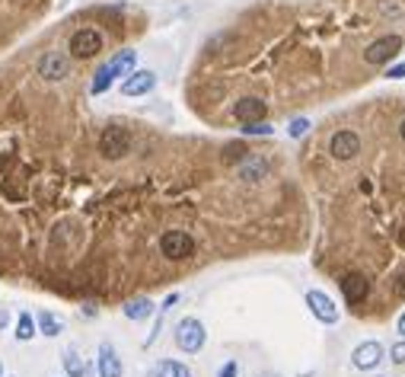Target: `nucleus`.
Wrapping results in <instances>:
<instances>
[{
	"mask_svg": "<svg viewBox=\"0 0 405 377\" xmlns=\"http://www.w3.org/2000/svg\"><path fill=\"white\" fill-rule=\"evenodd\" d=\"M204 339H208V332H204V323L198 317H185L176 323V346L182 348L185 355H198L204 348Z\"/></svg>",
	"mask_w": 405,
	"mask_h": 377,
	"instance_id": "obj_1",
	"label": "nucleus"
},
{
	"mask_svg": "<svg viewBox=\"0 0 405 377\" xmlns=\"http://www.w3.org/2000/svg\"><path fill=\"white\" fill-rule=\"evenodd\" d=\"M399 52H402V36L392 32V36H380L376 42H370V45L364 48V61L376 68V64H390Z\"/></svg>",
	"mask_w": 405,
	"mask_h": 377,
	"instance_id": "obj_2",
	"label": "nucleus"
},
{
	"mask_svg": "<svg viewBox=\"0 0 405 377\" xmlns=\"http://www.w3.org/2000/svg\"><path fill=\"white\" fill-rule=\"evenodd\" d=\"M131 151V135L128 128H119V125H109V128L99 135V154L109 160H119Z\"/></svg>",
	"mask_w": 405,
	"mask_h": 377,
	"instance_id": "obj_3",
	"label": "nucleus"
},
{
	"mask_svg": "<svg viewBox=\"0 0 405 377\" xmlns=\"http://www.w3.org/2000/svg\"><path fill=\"white\" fill-rule=\"evenodd\" d=\"M160 253H163L166 259L179 263V259H188L195 253V240H192L185 230H166V234L160 237Z\"/></svg>",
	"mask_w": 405,
	"mask_h": 377,
	"instance_id": "obj_4",
	"label": "nucleus"
},
{
	"mask_svg": "<svg viewBox=\"0 0 405 377\" xmlns=\"http://www.w3.org/2000/svg\"><path fill=\"white\" fill-rule=\"evenodd\" d=\"M70 54H74L77 61H90L96 58L99 52H102V36H99L96 29H77L74 36H70Z\"/></svg>",
	"mask_w": 405,
	"mask_h": 377,
	"instance_id": "obj_5",
	"label": "nucleus"
},
{
	"mask_svg": "<svg viewBox=\"0 0 405 377\" xmlns=\"http://www.w3.org/2000/svg\"><path fill=\"white\" fill-rule=\"evenodd\" d=\"M70 74V58L64 52H45L38 58V77H45V80H64Z\"/></svg>",
	"mask_w": 405,
	"mask_h": 377,
	"instance_id": "obj_6",
	"label": "nucleus"
},
{
	"mask_svg": "<svg viewBox=\"0 0 405 377\" xmlns=\"http://www.w3.org/2000/svg\"><path fill=\"white\" fill-rule=\"evenodd\" d=\"M307 307L313 310V317L316 320H323L326 326H332V323H338V307H335V301H332L326 291H307Z\"/></svg>",
	"mask_w": 405,
	"mask_h": 377,
	"instance_id": "obj_7",
	"label": "nucleus"
},
{
	"mask_svg": "<svg viewBox=\"0 0 405 377\" xmlns=\"http://www.w3.org/2000/svg\"><path fill=\"white\" fill-rule=\"evenodd\" d=\"M157 87V74L153 71H131L121 80V96H147Z\"/></svg>",
	"mask_w": 405,
	"mask_h": 377,
	"instance_id": "obj_8",
	"label": "nucleus"
},
{
	"mask_svg": "<svg viewBox=\"0 0 405 377\" xmlns=\"http://www.w3.org/2000/svg\"><path fill=\"white\" fill-rule=\"evenodd\" d=\"M329 154L335 160H354L360 154V138L354 131H335L329 138Z\"/></svg>",
	"mask_w": 405,
	"mask_h": 377,
	"instance_id": "obj_9",
	"label": "nucleus"
},
{
	"mask_svg": "<svg viewBox=\"0 0 405 377\" xmlns=\"http://www.w3.org/2000/svg\"><path fill=\"white\" fill-rule=\"evenodd\" d=\"M380 362H383V346H380L376 339L360 342V346L351 352V364H354L358 371H374Z\"/></svg>",
	"mask_w": 405,
	"mask_h": 377,
	"instance_id": "obj_10",
	"label": "nucleus"
},
{
	"mask_svg": "<svg viewBox=\"0 0 405 377\" xmlns=\"http://www.w3.org/2000/svg\"><path fill=\"white\" fill-rule=\"evenodd\" d=\"M342 295H345L348 304H364V301H367V295H370L367 275H360V272L345 275V281H342Z\"/></svg>",
	"mask_w": 405,
	"mask_h": 377,
	"instance_id": "obj_11",
	"label": "nucleus"
},
{
	"mask_svg": "<svg viewBox=\"0 0 405 377\" xmlns=\"http://www.w3.org/2000/svg\"><path fill=\"white\" fill-rule=\"evenodd\" d=\"M96 374H99V377H121V374H125V368H121L119 352H115V348L109 346V342H102V346H99Z\"/></svg>",
	"mask_w": 405,
	"mask_h": 377,
	"instance_id": "obj_12",
	"label": "nucleus"
},
{
	"mask_svg": "<svg viewBox=\"0 0 405 377\" xmlns=\"http://www.w3.org/2000/svg\"><path fill=\"white\" fill-rule=\"evenodd\" d=\"M265 112H268V106H265L259 96H246L233 106V115H236L240 121H262Z\"/></svg>",
	"mask_w": 405,
	"mask_h": 377,
	"instance_id": "obj_13",
	"label": "nucleus"
},
{
	"mask_svg": "<svg viewBox=\"0 0 405 377\" xmlns=\"http://www.w3.org/2000/svg\"><path fill=\"white\" fill-rule=\"evenodd\" d=\"M121 310H125V317H128V320L141 323V320H147V317L153 313V301H151V297H135V301H128Z\"/></svg>",
	"mask_w": 405,
	"mask_h": 377,
	"instance_id": "obj_14",
	"label": "nucleus"
},
{
	"mask_svg": "<svg viewBox=\"0 0 405 377\" xmlns=\"http://www.w3.org/2000/svg\"><path fill=\"white\" fill-rule=\"evenodd\" d=\"M36 330L42 332V336H61V330H64V323H61V317H54L52 310H42V313H38L36 317Z\"/></svg>",
	"mask_w": 405,
	"mask_h": 377,
	"instance_id": "obj_15",
	"label": "nucleus"
},
{
	"mask_svg": "<svg viewBox=\"0 0 405 377\" xmlns=\"http://www.w3.org/2000/svg\"><path fill=\"white\" fill-rule=\"evenodd\" d=\"M61 368H64L68 377H86V364H83V358L74 348H68V352L61 355Z\"/></svg>",
	"mask_w": 405,
	"mask_h": 377,
	"instance_id": "obj_16",
	"label": "nucleus"
},
{
	"mask_svg": "<svg viewBox=\"0 0 405 377\" xmlns=\"http://www.w3.org/2000/svg\"><path fill=\"white\" fill-rule=\"evenodd\" d=\"M268 173V163L265 160H259V157H252V160H243V166H240V176L246 182H255V179H262V176Z\"/></svg>",
	"mask_w": 405,
	"mask_h": 377,
	"instance_id": "obj_17",
	"label": "nucleus"
},
{
	"mask_svg": "<svg viewBox=\"0 0 405 377\" xmlns=\"http://www.w3.org/2000/svg\"><path fill=\"white\" fill-rule=\"evenodd\" d=\"M151 377H192V371L182 362H160L157 368L151 371Z\"/></svg>",
	"mask_w": 405,
	"mask_h": 377,
	"instance_id": "obj_18",
	"label": "nucleus"
},
{
	"mask_svg": "<svg viewBox=\"0 0 405 377\" xmlns=\"http://www.w3.org/2000/svg\"><path fill=\"white\" fill-rule=\"evenodd\" d=\"M36 317H32V313H20V320H16V339L20 342H29V339H36Z\"/></svg>",
	"mask_w": 405,
	"mask_h": 377,
	"instance_id": "obj_19",
	"label": "nucleus"
},
{
	"mask_svg": "<svg viewBox=\"0 0 405 377\" xmlns=\"http://www.w3.org/2000/svg\"><path fill=\"white\" fill-rule=\"evenodd\" d=\"M243 135H262V138H271V135H275V128H271V125H268V121H243Z\"/></svg>",
	"mask_w": 405,
	"mask_h": 377,
	"instance_id": "obj_20",
	"label": "nucleus"
},
{
	"mask_svg": "<svg viewBox=\"0 0 405 377\" xmlns=\"http://www.w3.org/2000/svg\"><path fill=\"white\" fill-rule=\"evenodd\" d=\"M246 157H249V151L243 147V144H230V147H227V154H224L227 163H243Z\"/></svg>",
	"mask_w": 405,
	"mask_h": 377,
	"instance_id": "obj_21",
	"label": "nucleus"
},
{
	"mask_svg": "<svg viewBox=\"0 0 405 377\" xmlns=\"http://www.w3.org/2000/svg\"><path fill=\"white\" fill-rule=\"evenodd\" d=\"M310 131V119H293L291 125H287V135L291 138H303Z\"/></svg>",
	"mask_w": 405,
	"mask_h": 377,
	"instance_id": "obj_22",
	"label": "nucleus"
},
{
	"mask_svg": "<svg viewBox=\"0 0 405 377\" xmlns=\"http://www.w3.org/2000/svg\"><path fill=\"white\" fill-rule=\"evenodd\" d=\"M390 358H392V364H405V339L390 346Z\"/></svg>",
	"mask_w": 405,
	"mask_h": 377,
	"instance_id": "obj_23",
	"label": "nucleus"
},
{
	"mask_svg": "<svg viewBox=\"0 0 405 377\" xmlns=\"http://www.w3.org/2000/svg\"><path fill=\"white\" fill-rule=\"evenodd\" d=\"M386 77H390V80H402V77H405V61H399V64H392V68L386 71Z\"/></svg>",
	"mask_w": 405,
	"mask_h": 377,
	"instance_id": "obj_24",
	"label": "nucleus"
},
{
	"mask_svg": "<svg viewBox=\"0 0 405 377\" xmlns=\"http://www.w3.org/2000/svg\"><path fill=\"white\" fill-rule=\"evenodd\" d=\"M392 295H396V297H405V272H399L396 281H392Z\"/></svg>",
	"mask_w": 405,
	"mask_h": 377,
	"instance_id": "obj_25",
	"label": "nucleus"
},
{
	"mask_svg": "<svg viewBox=\"0 0 405 377\" xmlns=\"http://www.w3.org/2000/svg\"><path fill=\"white\" fill-rule=\"evenodd\" d=\"M236 374H240V364H236V362H227L224 368H220L217 377H236Z\"/></svg>",
	"mask_w": 405,
	"mask_h": 377,
	"instance_id": "obj_26",
	"label": "nucleus"
},
{
	"mask_svg": "<svg viewBox=\"0 0 405 377\" xmlns=\"http://www.w3.org/2000/svg\"><path fill=\"white\" fill-rule=\"evenodd\" d=\"M176 301H179V295H169V297H166V301H163V307H160V313H166V310L173 307Z\"/></svg>",
	"mask_w": 405,
	"mask_h": 377,
	"instance_id": "obj_27",
	"label": "nucleus"
},
{
	"mask_svg": "<svg viewBox=\"0 0 405 377\" xmlns=\"http://www.w3.org/2000/svg\"><path fill=\"white\" fill-rule=\"evenodd\" d=\"M7 323H10V313L7 310H0V330H7Z\"/></svg>",
	"mask_w": 405,
	"mask_h": 377,
	"instance_id": "obj_28",
	"label": "nucleus"
},
{
	"mask_svg": "<svg viewBox=\"0 0 405 377\" xmlns=\"http://www.w3.org/2000/svg\"><path fill=\"white\" fill-rule=\"evenodd\" d=\"M396 332H399V336H402V339H405V313H402V317H399V323H396Z\"/></svg>",
	"mask_w": 405,
	"mask_h": 377,
	"instance_id": "obj_29",
	"label": "nucleus"
},
{
	"mask_svg": "<svg viewBox=\"0 0 405 377\" xmlns=\"http://www.w3.org/2000/svg\"><path fill=\"white\" fill-rule=\"evenodd\" d=\"M399 135H402V141H405V121H402V125H399Z\"/></svg>",
	"mask_w": 405,
	"mask_h": 377,
	"instance_id": "obj_30",
	"label": "nucleus"
},
{
	"mask_svg": "<svg viewBox=\"0 0 405 377\" xmlns=\"http://www.w3.org/2000/svg\"><path fill=\"white\" fill-rule=\"evenodd\" d=\"M259 377H278V374H259Z\"/></svg>",
	"mask_w": 405,
	"mask_h": 377,
	"instance_id": "obj_31",
	"label": "nucleus"
},
{
	"mask_svg": "<svg viewBox=\"0 0 405 377\" xmlns=\"http://www.w3.org/2000/svg\"><path fill=\"white\" fill-rule=\"evenodd\" d=\"M0 377H3V364H0Z\"/></svg>",
	"mask_w": 405,
	"mask_h": 377,
	"instance_id": "obj_32",
	"label": "nucleus"
}]
</instances>
